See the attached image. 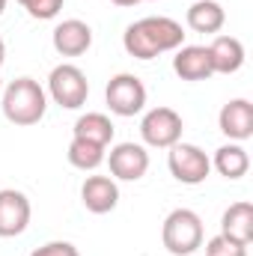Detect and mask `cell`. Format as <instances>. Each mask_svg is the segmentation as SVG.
I'll return each mask as SVG.
<instances>
[{"instance_id":"cell-1","label":"cell","mask_w":253,"mask_h":256,"mask_svg":"<svg viewBox=\"0 0 253 256\" xmlns=\"http://www.w3.org/2000/svg\"><path fill=\"white\" fill-rule=\"evenodd\" d=\"M182 42H185L182 24L173 18H164V15L140 18V21L128 24L122 33V45L134 60H155L158 54L182 48Z\"/></svg>"},{"instance_id":"cell-17","label":"cell","mask_w":253,"mask_h":256,"mask_svg":"<svg viewBox=\"0 0 253 256\" xmlns=\"http://www.w3.org/2000/svg\"><path fill=\"white\" fill-rule=\"evenodd\" d=\"M214 170L224 176V179H242L248 170H250V158L244 152V146L238 143H230V146H220L214 152Z\"/></svg>"},{"instance_id":"cell-14","label":"cell","mask_w":253,"mask_h":256,"mask_svg":"<svg viewBox=\"0 0 253 256\" xmlns=\"http://www.w3.org/2000/svg\"><path fill=\"white\" fill-rule=\"evenodd\" d=\"M220 236L238 242V244H250L253 242V206L250 202H232L224 218H220Z\"/></svg>"},{"instance_id":"cell-16","label":"cell","mask_w":253,"mask_h":256,"mask_svg":"<svg viewBox=\"0 0 253 256\" xmlns=\"http://www.w3.org/2000/svg\"><path fill=\"white\" fill-rule=\"evenodd\" d=\"M226 21V12L214 0H196L188 9V27L194 33H218Z\"/></svg>"},{"instance_id":"cell-11","label":"cell","mask_w":253,"mask_h":256,"mask_svg":"<svg viewBox=\"0 0 253 256\" xmlns=\"http://www.w3.org/2000/svg\"><path fill=\"white\" fill-rule=\"evenodd\" d=\"M51 39H54L57 54H63V57H80L92 45V30H90V24H84L78 18H68V21L54 27Z\"/></svg>"},{"instance_id":"cell-25","label":"cell","mask_w":253,"mask_h":256,"mask_svg":"<svg viewBox=\"0 0 253 256\" xmlns=\"http://www.w3.org/2000/svg\"><path fill=\"white\" fill-rule=\"evenodd\" d=\"M3 9H6V0H0V15H3Z\"/></svg>"},{"instance_id":"cell-2","label":"cell","mask_w":253,"mask_h":256,"mask_svg":"<svg viewBox=\"0 0 253 256\" xmlns=\"http://www.w3.org/2000/svg\"><path fill=\"white\" fill-rule=\"evenodd\" d=\"M45 108H48L45 90L33 78H15L3 90V116L12 126H36L45 116Z\"/></svg>"},{"instance_id":"cell-6","label":"cell","mask_w":253,"mask_h":256,"mask_svg":"<svg viewBox=\"0 0 253 256\" xmlns=\"http://www.w3.org/2000/svg\"><path fill=\"white\" fill-rule=\"evenodd\" d=\"M182 131H185V122L173 108H152L140 122L143 143L155 149H170L173 143L182 140Z\"/></svg>"},{"instance_id":"cell-24","label":"cell","mask_w":253,"mask_h":256,"mask_svg":"<svg viewBox=\"0 0 253 256\" xmlns=\"http://www.w3.org/2000/svg\"><path fill=\"white\" fill-rule=\"evenodd\" d=\"M3 60H6V45H3V39H0V66H3Z\"/></svg>"},{"instance_id":"cell-3","label":"cell","mask_w":253,"mask_h":256,"mask_svg":"<svg viewBox=\"0 0 253 256\" xmlns=\"http://www.w3.org/2000/svg\"><path fill=\"white\" fill-rule=\"evenodd\" d=\"M161 242H164L167 254L173 256L196 254L202 248V220H200V214L190 212V208H173L164 218Z\"/></svg>"},{"instance_id":"cell-7","label":"cell","mask_w":253,"mask_h":256,"mask_svg":"<svg viewBox=\"0 0 253 256\" xmlns=\"http://www.w3.org/2000/svg\"><path fill=\"white\" fill-rule=\"evenodd\" d=\"M104 98H108V108L116 116H134L146 104V86H143V80L137 74L122 72V74L110 78V84L104 90Z\"/></svg>"},{"instance_id":"cell-13","label":"cell","mask_w":253,"mask_h":256,"mask_svg":"<svg viewBox=\"0 0 253 256\" xmlns=\"http://www.w3.org/2000/svg\"><path fill=\"white\" fill-rule=\"evenodd\" d=\"M173 72L182 80H208L214 74L206 45H182L173 57Z\"/></svg>"},{"instance_id":"cell-5","label":"cell","mask_w":253,"mask_h":256,"mask_svg":"<svg viewBox=\"0 0 253 256\" xmlns=\"http://www.w3.org/2000/svg\"><path fill=\"white\" fill-rule=\"evenodd\" d=\"M167 164H170V173L176 182L182 185H202L212 173V161L208 155L194 146V143H173L170 146V155H167Z\"/></svg>"},{"instance_id":"cell-19","label":"cell","mask_w":253,"mask_h":256,"mask_svg":"<svg viewBox=\"0 0 253 256\" xmlns=\"http://www.w3.org/2000/svg\"><path fill=\"white\" fill-rule=\"evenodd\" d=\"M68 164L78 167V170H84V173H86V170H96V167L104 164V146L74 137V140L68 143Z\"/></svg>"},{"instance_id":"cell-21","label":"cell","mask_w":253,"mask_h":256,"mask_svg":"<svg viewBox=\"0 0 253 256\" xmlns=\"http://www.w3.org/2000/svg\"><path fill=\"white\" fill-rule=\"evenodd\" d=\"M206 256H248V248L226 236H214L206 242Z\"/></svg>"},{"instance_id":"cell-12","label":"cell","mask_w":253,"mask_h":256,"mask_svg":"<svg viewBox=\"0 0 253 256\" xmlns=\"http://www.w3.org/2000/svg\"><path fill=\"white\" fill-rule=\"evenodd\" d=\"M80 200L86 206V212L92 214H108L116 208L120 202V188L110 176H90L84 185H80Z\"/></svg>"},{"instance_id":"cell-22","label":"cell","mask_w":253,"mask_h":256,"mask_svg":"<svg viewBox=\"0 0 253 256\" xmlns=\"http://www.w3.org/2000/svg\"><path fill=\"white\" fill-rule=\"evenodd\" d=\"M30 256H80V254H78V248L68 244V242H48V244L36 248Z\"/></svg>"},{"instance_id":"cell-10","label":"cell","mask_w":253,"mask_h":256,"mask_svg":"<svg viewBox=\"0 0 253 256\" xmlns=\"http://www.w3.org/2000/svg\"><path fill=\"white\" fill-rule=\"evenodd\" d=\"M218 126L230 140H248L253 137V104L248 98H232L220 108L218 114Z\"/></svg>"},{"instance_id":"cell-4","label":"cell","mask_w":253,"mask_h":256,"mask_svg":"<svg viewBox=\"0 0 253 256\" xmlns=\"http://www.w3.org/2000/svg\"><path fill=\"white\" fill-rule=\"evenodd\" d=\"M48 92H51V98H54L60 108H66V110H78V108L86 104L90 80H86V74H84L78 66L63 63V66H57V68L51 72V78H48Z\"/></svg>"},{"instance_id":"cell-23","label":"cell","mask_w":253,"mask_h":256,"mask_svg":"<svg viewBox=\"0 0 253 256\" xmlns=\"http://www.w3.org/2000/svg\"><path fill=\"white\" fill-rule=\"evenodd\" d=\"M110 3H116V6H137L140 0H110Z\"/></svg>"},{"instance_id":"cell-20","label":"cell","mask_w":253,"mask_h":256,"mask_svg":"<svg viewBox=\"0 0 253 256\" xmlns=\"http://www.w3.org/2000/svg\"><path fill=\"white\" fill-rule=\"evenodd\" d=\"M18 3L27 9L30 18H39V21H51L63 9V0H18Z\"/></svg>"},{"instance_id":"cell-8","label":"cell","mask_w":253,"mask_h":256,"mask_svg":"<svg viewBox=\"0 0 253 256\" xmlns=\"http://www.w3.org/2000/svg\"><path fill=\"white\" fill-rule=\"evenodd\" d=\"M30 224V200L15 188L0 191V238H15Z\"/></svg>"},{"instance_id":"cell-9","label":"cell","mask_w":253,"mask_h":256,"mask_svg":"<svg viewBox=\"0 0 253 256\" xmlns=\"http://www.w3.org/2000/svg\"><path fill=\"white\" fill-rule=\"evenodd\" d=\"M108 164H110V173H114L116 179H122V182H137V179H143L146 170H149V152H146L140 143H120V146L110 149Z\"/></svg>"},{"instance_id":"cell-18","label":"cell","mask_w":253,"mask_h":256,"mask_svg":"<svg viewBox=\"0 0 253 256\" xmlns=\"http://www.w3.org/2000/svg\"><path fill=\"white\" fill-rule=\"evenodd\" d=\"M74 137H78V140L98 143V146L108 149V143L114 140V122H110L104 114H84V116H78V122H74Z\"/></svg>"},{"instance_id":"cell-15","label":"cell","mask_w":253,"mask_h":256,"mask_svg":"<svg viewBox=\"0 0 253 256\" xmlns=\"http://www.w3.org/2000/svg\"><path fill=\"white\" fill-rule=\"evenodd\" d=\"M208 57H212V68L218 74H236L244 66V45L236 36H218L208 45Z\"/></svg>"}]
</instances>
